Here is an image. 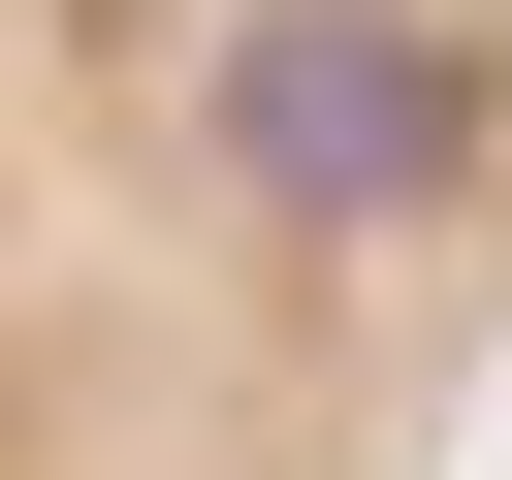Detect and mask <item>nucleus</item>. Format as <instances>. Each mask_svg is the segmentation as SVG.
Returning a JSON list of instances; mask_svg holds the SVG:
<instances>
[{
    "instance_id": "nucleus-1",
    "label": "nucleus",
    "mask_w": 512,
    "mask_h": 480,
    "mask_svg": "<svg viewBox=\"0 0 512 480\" xmlns=\"http://www.w3.org/2000/svg\"><path fill=\"white\" fill-rule=\"evenodd\" d=\"M512 416V0H0V480H480Z\"/></svg>"
}]
</instances>
